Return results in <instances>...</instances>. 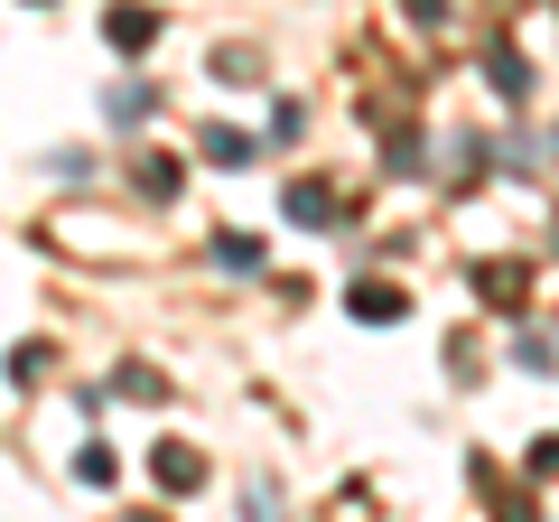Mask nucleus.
I'll use <instances>...</instances> for the list:
<instances>
[{
    "label": "nucleus",
    "mask_w": 559,
    "mask_h": 522,
    "mask_svg": "<svg viewBox=\"0 0 559 522\" xmlns=\"http://www.w3.org/2000/svg\"><path fill=\"white\" fill-rule=\"evenodd\" d=\"M476 299L503 308V318H522V299H532V271H522V261H476Z\"/></svg>",
    "instance_id": "1"
},
{
    "label": "nucleus",
    "mask_w": 559,
    "mask_h": 522,
    "mask_svg": "<svg viewBox=\"0 0 559 522\" xmlns=\"http://www.w3.org/2000/svg\"><path fill=\"white\" fill-rule=\"evenodd\" d=\"M289 224L326 234V224H336V187H326V178H289Z\"/></svg>",
    "instance_id": "2"
},
{
    "label": "nucleus",
    "mask_w": 559,
    "mask_h": 522,
    "mask_svg": "<svg viewBox=\"0 0 559 522\" xmlns=\"http://www.w3.org/2000/svg\"><path fill=\"white\" fill-rule=\"evenodd\" d=\"M345 308H355L364 327H392V318H401V308H411V299H401L392 281H355V289H345Z\"/></svg>",
    "instance_id": "3"
},
{
    "label": "nucleus",
    "mask_w": 559,
    "mask_h": 522,
    "mask_svg": "<svg viewBox=\"0 0 559 522\" xmlns=\"http://www.w3.org/2000/svg\"><path fill=\"white\" fill-rule=\"evenodd\" d=\"M159 485H168V495H197V485H205V458H197L187 439H159Z\"/></svg>",
    "instance_id": "4"
},
{
    "label": "nucleus",
    "mask_w": 559,
    "mask_h": 522,
    "mask_svg": "<svg viewBox=\"0 0 559 522\" xmlns=\"http://www.w3.org/2000/svg\"><path fill=\"white\" fill-rule=\"evenodd\" d=\"M205 159H215V168H252V131L215 121V131H205Z\"/></svg>",
    "instance_id": "5"
},
{
    "label": "nucleus",
    "mask_w": 559,
    "mask_h": 522,
    "mask_svg": "<svg viewBox=\"0 0 559 522\" xmlns=\"http://www.w3.org/2000/svg\"><path fill=\"white\" fill-rule=\"evenodd\" d=\"M485 75H495V94H503V103H522V94H532V66H522L513 47H495V57H485Z\"/></svg>",
    "instance_id": "6"
},
{
    "label": "nucleus",
    "mask_w": 559,
    "mask_h": 522,
    "mask_svg": "<svg viewBox=\"0 0 559 522\" xmlns=\"http://www.w3.org/2000/svg\"><path fill=\"white\" fill-rule=\"evenodd\" d=\"M103 28H112V47H131V57H140L150 38H159V20H150V10H112Z\"/></svg>",
    "instance_id": "7"
},
{
    "label": "nucleus",
    "mask_w": 559,
    "mask_h": 522,
    "mask_svg": "<svg viewBox=\"0 0 559 522\" xmlns=\"http://www.w3.org/2000/svg\"><path fill=\"white\" fill-rule=\"evenodd\" d=\"M215 75H224V84H252L261 66H252V47H224V57H215Z\"/></svg>",
    "instance_id": "8"
},
{
    "label": "nucleus",
    "mask_w": 559,
    "mask_h": 522,
    "mask_svg": "<svg viewBox=\"0 0 559 522\" xmlns=\"http://www.w3.org/2000/svg\"><path fill=\"white\" fill-rule=\"evenodd\" d=\"M532 476H559V439H540V448H532Z\"/></svg>",
    "instance_id": "9"
}]
</instances>
